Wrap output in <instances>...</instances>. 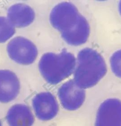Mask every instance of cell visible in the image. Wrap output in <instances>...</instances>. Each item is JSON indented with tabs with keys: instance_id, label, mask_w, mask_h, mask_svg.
Here are the masks:
<instances>
[{
	"instance_id": "cell-8",
	"label": "cell",
	"mask_w": 121,
	"mask_h": 126,
	"mask_svg": "<svg viewBox=\"0 0 121 126\" xmlns=\"http://www.w3.org/2000/svg\"><path fill=\"white\" fill-rule=\"evenodd\" d=\"M20 83L13 71L0 69V103L6 104L15 100L19 94Z\"/></svg>"
},
{
	"instance_id": "cell-11",
	"label": "cell",
	"mask_w": 121,
	"mask_h": 126,
	"mask_svg": "<svg viewBox=\"0 0 121 126\" xmlns=\"http://www.w3.org/2000/svg\"><path fill=\"white\" fill-rule=\"evenodd\" d=\"M90 32L89 22L84 16L81 14L76 24L70 30L61 33V36L67 44L72 46H79L87 41Z\"/></svg>"
},
{
	"instance_id": "cell-2",
	"label": "cell",
	"mask_w": 121,
	"mask_h": 126,
	"mask_svg": "<svg viewBox=\"0 0 121 126\" xmlns=\"http://www.w3.org/2000/svg\"><path fill=\"white\" fill-rule=\"evenodd\" d=\"M76 63L75 56L63 49L58 54H44L39 60L38 68L46 82L51 85H56L74 73Z\"/></svg>"
},
{
	"instance_id": "cell-14",
	"label": "cell",
	"mask_w": 121,
	"mask_h": 126,
	"mask_svg": "<svg viewBox=\"0 0 121 126\" xmlns=\"http://www.w3.org/2000/svg\"><path fill=\"white\" fill-rule=\"evenodd\" d=\"M118 8L119 12V13H120V15L121 16V0H120L119 2L118 5Z\"/></svg>"
},
{
	"instance_id": "cell-9",
	"label": "cell",
	"mask_w": 121,
	"mask_h": 126,
	"mask_svg": "<svg viewBox=\"0 0 121 126\" xmlns=\"http://www.w3.org/2000/svg\"><path fill=\"white\" fill-rule=\"evenodd\" d=\"M36 17L35 12L29 5L17 3L10 7L7 18L15 28H24L31 25Z\"/></svg>"
},
{
	"instance_id": "cell-12",
	"label": "cell",
	"mask_w": 121,
	"mask_h": 126,
	"mask_svg": "<svg viewBox=\"0 0 121 126\" xmlns=\"http://www.w3.org/2000/svg\"><path fill=\"white\" fill-rule=\"evenodd\" d=\"M16 32L15 28L7 17L0 16V43L7 42Z\"/></svg>"
},
{
	"instance_id": "cell-7",
	"label": "cell",
	"mask_w": 121,
	"mask_h": 126,
	"mask_svg": "<svg viewBox=\"0 0 121 126\" xmlns=\"http://www.w3.org/2000/svg\"><path fill=\"white\" fill-rule=\"evenodd\" d=\"M32 107L38 120L47 122L54 120L59 112V105L56 97L50 92H44L35 95Z\"/></svg>"
},
{
	"instance_id": "cell-15",
	"label": "cell",
	"mask_w": 121,
	"mask_h": 126,
	"mask_svg": "<svg viewBox=\"0 0 121 126\" xmlns=\"http://www.w3.org/2000/svg\"><path fill=\"white\" fill-rule=\"evenodd\" d=\"M0 126H2V124H1V122L0 121Z\"/></svg>"
},
{
	"instance_id": "cell-1",
	"label": "cell",
	"mask_w": 121,
	"mask_h": 126,
	"mask_svg": "<svg viewBox=\"0 0 121 126\" xmlns=\"http://www.w3.org/2000/svg\"><path fill=\"white\" fill-rule=\"evenodd\" d=\"M74 81L84 90L95 86L107 73V64L102 55L95 49L86 47L77 56Z\"/></svg>"
},
{
	"instance_id": "cell-13",
	"label": "cell",
	"mask_w": 121,
	"mask_h": 126,
	"mask_svg": "<svg viewBox=\"0 0 121 126\" xmlns=\"http://www.w3.org/2000/svg\"><path fill=\"white\" fill-rule=\"evenodd\" d=\"M112 72L116 77L121 78V49L115 52L110 58Z\"/></svg>"
},
{
	"instance_id": "cell-4",
	"label": "cell",
	"mask_w": 121,
	"mask_h": 126,
	"mask_svg": "<svg viewBox=\"0 0 121 126\" xmlns=\"http://www.w3.org/2000/svg\"><path fill=\"white\" fill-rule=\"evenodd\" d=\"M81 14L72 3L62 2L52 9L49 20L54 29L62 33L70 30L75 25Z\"/></svg>"
},
{
	"instance_id": "cell-3",
	"label": "cell",
	"mask_w": 121,
	"mask_h": 126,
	"mask_svg": "<svg viewBox=\"0 0 121 126\" xmlns=\"http://www.w3.org/2000/svg\"><path fill=\"white\" fill-rule=\"evenodd\" d=\"M92 126H121V98L111 96L98 104L92 118Z\"/></svg>"
},
{
	"instance_id": "cell-10",
	"label": "cell",
	"mask_w": 121,
	"mask_h": 126,
	"mask_svg": "<svg viewBox=\"0 0 121 126\" xmlns=\"http://www.w3.org/2000/svg\"><path fill=\"white\" fill-rule=\"evenodd\" d=\"M5 119L8 126H33L35 117L28 105L17 103L9 108Z\"/></svg>"
},
{
	"instance_id": "cell-6",
	"label": "cell",
	"mask_w": 121,
	"mask_h": 126,
	"mask_svg": "<svg viewBox=\"0 0 121 126\" xmlns=\"http://www.w3.org/2000/svg\"><path fill=\"white\" fill-rule=\"evenodd\" d=\"M58 97L61 106L68 111L79 110L84 103L86 93L77 85L73 80L64 82L58 89Z\"/></svg>"
},
{
	"instance_id": "cell-5",
	"label": "cell",
	"mask_w": 121,
	"mask_h": 126,
	"mask_svg": "<svg viewBox=\"0 0 121 126\" xmlns=\"http://www.w3.org/2000/svg\"><path fill=\"white\" fill-rule=\"evenodd\" d=\"M7 52L13 62L20 65H28L34 63L38 56L37 47L31 40L18 36L7 44Z\"/></svg>"
}]
</instances>
